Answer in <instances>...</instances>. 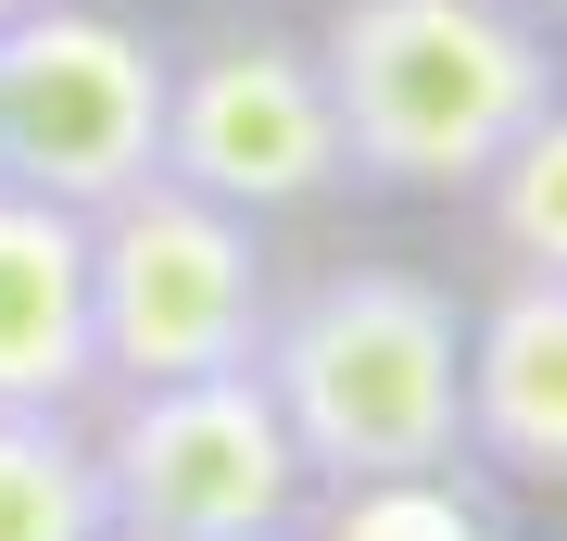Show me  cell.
<instances>
[{"label":"cell","mask_w":567,"mask_h":541,"mask_svg":"<svg viewBox=\"0 0 567 541\" xmlns=\"http://www.w3.org/2000/svg\"><path fill=\"white\" fill-rule=\"evenodd\" d=\"M252 378L328 491L466 466V302L416 264H328L290 290L252 341Z\"/></svg>","instance_id":"1"},{"label":"cell","mask_w":567,"mask_h":541,"mask_svg":"<svg viewBox=\"0 0 567 541\" xmlns=\"http://www.w3.org/2000/svg\"><path fill=\"white\" fill-rule=\"evenodd\" d=\"M316 76L365 189L466 201L555 101V25L517 0H341L316 25Z\"/></svg>","instance_id":"2"},{"label":"cell","mask_w":567,"mask_h":541,"mask_svg":"<svg viewBox=\"0 0 567 541\" xmlns=\"http://www.w3.org/2000/svg\"><path fill=\"white\" fill-rule=\"evenodd\" d=\"M278 278H265V227L227 201L140 177L126 201L89 215V353L102 391H152V378H215L252 365Z\"/></svg>","instance_id":"3"},{"label":"cell","mask_w":567,"mask_h":541,"mask_svg":"<svg viewBox=\"0 0 567 541\" xmlns=\"http://www.w3.org/2000/svg\"><path fill=\"white\" fill-rule=\"evenodd\" d=\"M164 177V39L102 0H39L0 25V189L102 215Z\"/></svg>","instance_id":"4"},{"label":"cell","mask_w":567,"mask_h":541,"mask_svg":"<svg viewBox=\"0 0 567 541\" xmlns=\"http://www.w3.org/2000/svg\"><path fill=\"white\" fill-rule=\"evenodd\" d=\"M89 454H102L114 541H290V517L316 491L252 365L114 391Z\"/></svg>","instance_id":"5"},{"label":"cell","mask_w":567,"mask_h":541,"mask_svg":"<svg viewBox=\"0 0 567 541\" xmlns=\"http://www.w3.org/2000/svg\"><path fill=\"white\" fill-rule=\"evenodd\" d=\"M164 177L227 201V215H252V227L353 189L316 39L227 25V39H203V51H164Z\"/></svg>","instance_id":"6"},{"label":"cell","mask_w":567,"mask_h":541,"mask_svg":"<svg viewBox=\"0 0 567 541\" xmlns=\"http://www.w3.org/2000/svg\"><path fill=\"white\" fill-rule=\"evenodd\" d=\"M102 391L89 353V215L39 189H0V403L13 416H76Z\"/></svg>","instance_id":"7"},{"label":"cell","mask_w":567,"mask_h":541,"mask_svg":"<svg viewBox=\"0 0 567 541\" xmlns=\"http://www.w3.org/2000/svg\"><path fill=\"white\" fill-rule=\"evenodd\" d=\"M466 454L567 491V278H517L492 315H466Z\"/></svg>","instance_id":"8"},{"label":"cell","mask_w":567,"mask_h":541,"mask_svg":"<svg viewBox=\"0 0 567 541\" xmlns=\"http://www.w3.org/2000/svg\"><path fill=\"white\" fill-rule=\"evenodd\" d=\"M0 541H114L102 454L76 416H13L0 403Z\"/></svg>","instance_id":"9"},{"label":"cell","mask_w":567,"mask_h":541,"mask_svg":"<svg viewBox=\"0 0 567 541\" xmlns=\"http://www.w3.org/2000/svg\"><path fill=\"white\" fill-rule=\"evenodd\" d=\"M466 201L492 215V240H505L517 278H567V89L505 139V164H492Z\"/></svg>","instance_id":"10"},{"label":"cell","mask_w":567,"mask_h":541,"mask_svg":"<svg viewBox=\"0 0 567 541\" xmlns=\"http://www.w3.org/2000/svg\"><path fill=\"white\" fill-rule=\"evenodd\" d=\"M353 517H341V541H492L480 517L454 503V466L442 479H379V491H341Z\"/></svg>","instance_id":"11"},{"label":"cell","mask_w":567,"mask_h":541,"mask_svg":"<svg viewBox=\"0 0 567 541\" xmlns=\"http://www.w3.org/2000/svg\"><path fill=\"white\" fill-rule=\"evenodd\" d=\"M517 13H529V25H567V0H517Z\"/></svg>","instance_id":"12"},{"label":"cell","mask_w":567,"mask_h":541,"mask_svg":"<svg viewBox=\"0 0 567 541\" xmlns=\"http://www.w3.org/2000/svg\"><path fill=\"white\" fill-rule=\"evenodd\" d=\"M13 13H39V0H0V25H13Z\"/></svg>","instance_id":"13"}]
</instances>
